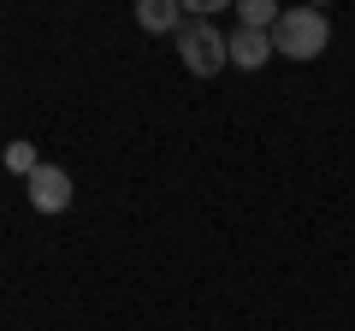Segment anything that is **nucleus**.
Here are the masks:
<instances>
[{"label": "nucleus", "instance_id": "1", "mask_svg": "<svg viewBox=\"0 0 355 331\" xmlns=\"http://www.w3.org/2000/svg\"><path fill=\"white\" fill-rule=\"evenodd\" d=\"M331 42V18L320 12V6H284V18L272 24V53H284V60L308 65L320 60Z\"/></svg>", "mask_w": 355, "mask_h": 331}, {"label": "nucleus", "instance_id": "2", "mask_svg": "<svg viewBox=\"0 0 355 331\" xmlns=\"http://www.w3.org/2000/svg\"><path fill=\"white\" fill-rule=\"evenodd\" d=\"M178 60H184L190 77H219L231 65V42L207 18H184V30H178Z\"/></svg>", "mask_w": 355, "mask_h": 331}, {"label": "nucleus", "instance_id": "3", "mask_svg": "<svg viewBox=\"0 0 355 331\" xmlns=\"http://www.w3.org/2000/svg\"><path fill=\"white\" fill-rule=\"evenodd\" d=\"M24 184H30V207H36V213H65V207H71V172H65V166L42 160Z\"/></svg>", "mask_w": 355, "mask_h": 331}, {"label": "nucleus", "instance_id": "4", "mask_svg": "<svg viewBox=\"0 0 355 331\" xmlns=\"http://www.w3.org/2000/svg\"><path fill=\"white\" fill-rule=\"evenodd\" d=\"M184 6H178V0H137V24L148 30V36H178V30H184Z\"/></svg>", "mask_w": 355, "mask_h": 331}, {"label": "nucleus", "instance_id": "5", "mask_svg": "<svg viewBox=\"0 0 355 331\" xmlns=\"http://www.w3.org/2000/svg\"><path fill=\"white\" fill-rule=\"evenodd\" d=\"M225 42H231V65H243V71H261L272 60V36H261V30H237Z\"/></svg>", "mask_w": 355, "mask_h": 331}, {"label": "nucleus", "instance_id": "6", "mask_svg": "<svg viewBox=\"0 0 355 331\" xmlns=\"http://www.w3.org/2000/svg\"><path fill=\"white\" fill-rule=\"evenodd\" d=\"M279 18H284V6H272V0H237V30H261V36H272Z\"/></svg>", "mask_w": 355, "mask_h": 331}, {"label": "nucleus", "instance_id": "7", "mask_svg": "<svg viewBox=\"0 0 355 331\" xmlns=\"http://www.w3.org/2000/svg\"><path fill=\"white\" fill-rule=\"evenodd\" d=\"M0 160H6V172L30 178V172L42 166V154H36V142H6V154H0Z\"/></svg>", "mask_w": 355, "mask_h": 331}]
</instances>
